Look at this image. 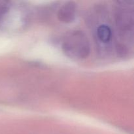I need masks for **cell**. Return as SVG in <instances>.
Returning a JSON list of instances; mask_svg holds the SVG:
<instances>
[{
  "label": "cell",
  "instance_id": "6da1fadb",
  "mask_svg": "<svg viewBox=\"0 0 134 134\" xmlns=\"http://www.w3.org/2000/svg\"><path fill=\"white\" fill-rule=\"evenodd\" d=\"M63 49L70 57L85 58L90 52V45L85 34L80 31H75L65 37Z\"/></svg>",
  "mask_w": 134,
  "mask_h": 134
},
{
  "label": "cell",
  "instance_id": "7a4b0ae2",
  "mask_svg": "<svg viewBox=\"0 0 134 134\" xmlns=\"http://www.w3.org/2000/svg\"><path fill=\"white\" fill-rule=\"evenodd\" d=\"M76 6L73 2H68L60 8L58 12V18L63 22H71L75 16Z\"/></svg>",
  "mask_w": 134,
  "mask_h": 134
},
{
  "label": "cell",
  "instance_id": "3957f363",
  "mask_svg": "<svg viewBox=\"0 0 134 134\" xmlns=\"http://www.w3.org/2000/svg\"><path fill=\"white\" fill-rule=\"evenodd\" d=\"M97 35L101 41L107 43L109 41L112 36L111 28L105 24L101 25L97 30Z\"/></svg>",
  "mask_w": 134,
  "mask_h": 134
},
{
  "label": "cell",
  "instance_id": "277c9868",
  "mask_svg": "<svg viewBox=\"0 0 134 134\" xmlns=\"http://www.w3.org/2000/svg\"><path fill=\"white\" fill-rule=\"evenodd\" d=\"M6 3L3 2V1H0V18L4 16L7 11L8 10L7 5L5 4Z\"/></svg>",
  "mask_w": 134,
  "mask_h": 134
}]
</instances>
